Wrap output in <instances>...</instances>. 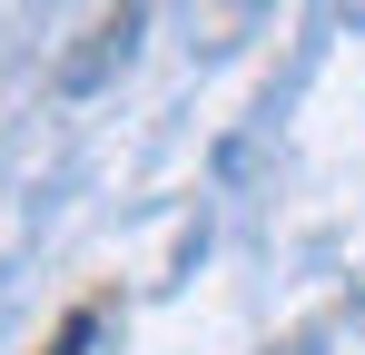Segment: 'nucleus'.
<instances>
[{
	"mask_svg": "<svg viewBox=\"0 0 365 355\" xmlns=\"http://www.w3.org/2000/svg\"><path fill=\"white\" fill-rule=\"evenodd\" d=\"M89 336H99V316H69V326H60V346H50V355H79Z\"/></svg>",
	"mask_w": 365,
	"mask_h": 355,
	"instance_id": "nucleus-1",
	"label": "nucleus"
}]
</instances>
